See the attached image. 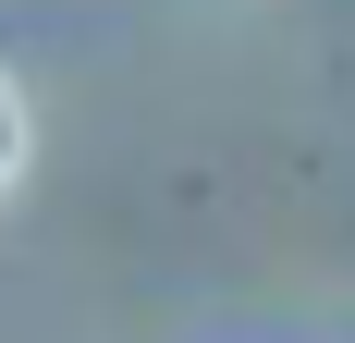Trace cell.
I'll return each instance as SVG.
<instances>
[{
  "mask_svg": "<svg viewBox=\"0 0 355 343\" xmlns=\"http://www.w3.org/2000/svg\"><path fill=\"white\" fill-rule=\"evenodd\" d=\"M12 160H25V99H12V74H0V184H12Z\"/></svg>",
  "mask_w": 355,
  "mask_h": 343,
  "instance_id": "obj_1",
  "label": "cell"
}]
</instances>
